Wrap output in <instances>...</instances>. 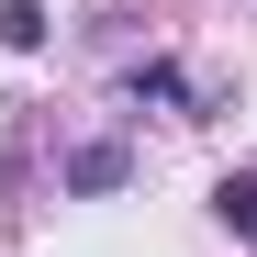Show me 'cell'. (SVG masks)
Listing matches in <instances>:
<instances>
[{
	"mask_svg": "<svg viewBox=\"0 0 257 257\" xmlns=\"http://www.w3.org/2000/svg\"><path fill=\"white\" fill-rule=\"evenodd\" d=\"M123 101H135V112H179V123L224 112L212 90H190V67H179V56H135V67H123Z\"/></svg>",
	"mask_w": 257,
	"mask_h": 257,
	"instance_id": "7a4b0ae2",
	"label": "cell"
},
{
	"mask_svg": "<svg viewBox=\"0 0 257 257\" xmlns=\"http://www.w3.org/2000/svg\"><path fill=\"white\" fill-rule=\"evenodd\" d=\"M123 179H135V146H123V135H78V146L56 157V190H67V201H112Z\"/></svg>",
	"mask_w": 257,
	"mask_h": 257,
	"instance_id": "6da1fadb",
	"label": "cell"
},
{
	"mask_svg": "<svg viewBox=\"0 0 257 257\" xmlns=\"http://www.w3.org/2000/svg\"><path fill=\"white\" fill-rule=\"evenodd\" d=\"M212 224L257 246V168H224V179H212Z\"/></svg>",
	"mask_w": 257,
	"mask_h": 257,
	"instance_id": "277c9868",
	"label": "cell"
},
{
	"mask_svg": "<svg viewBox=\"0 0 257 257\" xmlns=\"http://www.w3.org/2000/svg\"><path fill=\"white\" fill-rule=\"evenodd\" d=\"M56 45V12L45 0H0V56H45Z\"/></svg>",
	"mask_w": 257,
	"mask_h": 257,
	"instance_id": "3957f363",
	"label": "cell"
}]
</instances>
